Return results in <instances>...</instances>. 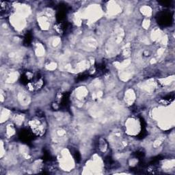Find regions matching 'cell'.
<instances>
[{
  "label": "cell",
  "instance_id": "cell-1",
  "mask_svg": "<svg viewBox=\"0 0 175 175\" xmlns=\"http://www.w3.org/2000/svg\"><path fill=\"white\" fill-rule=\"evenodd\" d=\"M171 21V16L169 13H162L159 17V22L163 25H166L167 23H170Z\"/></svg>",
  "mask_w": 175,
  "mask_h": 175
}]
</instances>
